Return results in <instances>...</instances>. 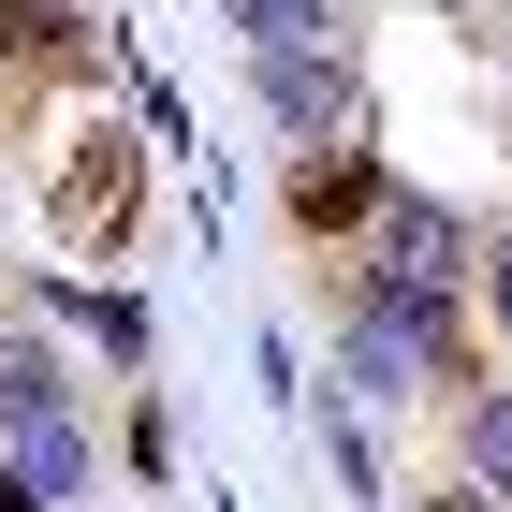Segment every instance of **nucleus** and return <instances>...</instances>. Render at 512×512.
Returning a JSON list of instances; mask_svg holds the SVG:
<instances>
[{
	"label": "nucleus",
	"mask_w": 512,
	"mask_h": 512,
	"mask_svg": "<svg viewBox=\"0 0 512 512\" xmlns=\"http://www.w3.org/2000/svg\"><path fill=\"white\" fill-rule=\"evenodd\" d=\"M249 88H264V118L293 147H352V118H366V88H352L337 44H278V59H249Z\"/></svg>",
	"instance_id": "obj_2"
},
{
	"label": "nucleus",
	"mask_w": 512,
	"mask_h": 512,
	"mask_svg": "<svg viewBox=\"0 0 512 512\" xmlns=\"http://www.w3.org/2000/svg\"><path fill=\"white\" fill-rule=\"evenodd\" d=\"M220 30H235L249 59H278V44H322L337 15H322V0H220Z\"/></svg>",
	"instance_id": "obj_9"
},
{
	"label": "nucleus",
	"mask_w": 512,
	"mask_h": 512,
	"mask_svg": "<svg viewBox=\"0 0 512 512\" xmlns=\"http://www.w3.org/2000/svg\"><path fill=\"white\" fill-rule=\"evenodd\" d=\"M0 44H15L30 74H74V44H88V15H74V0H0Z\"/></svg>",
	"instance_id": "obj_8"
},
{
	"label": "nucleus",
	"mask_w": 512,
	"mask_h": 512,
	"mask_svg": "<svg viewBox=\"0 0 512 512\" xmlns=\"http://www.w3.org/2000/svg\"><path fill=\"white\" fill-rule=\"evenodd\" d=\"M0 512H44V498H30V483H15V469H0Z\"/></svg>",
	"instance_id": "obj_14"
},
{
	"label": "nucleus",
	"mask_w": 512,
	"mask_h": 512,
	"mask_svg": "<svg viewBox=\"0 0 512 512\" xmlns=\"http://www.w3.org/2000/svg\"><path fill=\"white\" fill-rule=\"evenodd\" d=\"M0 469L30 483L44 512H59V498H88V425H74V410H59V425H30V439H15V454H0Z\"/></svg>",
	"instance_id": "obj_7"
},
{
	"label": "nucleus",
	"mask_w": 512,
	"mask_h": 512,
	"mask_svg": "<svg viewBox=\"0 0 512 512\" xmlns=\"http://www.w3.org/2000/svg\"><path fill=\"white\" fill-rule=\"evenodd\" d=\"M439 512H512V498H483V483H454V498H439Z\"/></svg>",
	"instance_id": "obj_13"
},
{
	"label": "nucleus",
	"mask_w": 512,
	"mask_h": 512,
	"mask_svg": "<svg viewBox=\"0 0 512 512\" xmlns=\"http://www.w3.org/2000/svg\"><path fill=\"white\" fill-rule=\"evenodd\" d=\"M454 454H469L483 498H512V381H469V395H454Z\"/></svg>",
	"instance_id": "obj_6"
},
{
	"label": "nucleus",
	"mask_w": 512,
	"mask_h": 512,
	"mask_svg": "<svg viewBox=\"0 0 512 512\" xmlns=\"http://www.w3.org/2000/svg\"><path fill=\"white\" fill-rule=\"evenodd\" d=\"M59 220H74L88 249H118V220H132V147L118 132H88V147L59 161Z\"/></svg>",
	"instance_id": "obj_4"
},
{
	"label": "nucleus",
	"mask_w": 512,
	"mask_h": 512,
	"mask_svg": "<svg viewBox=\"0 0 512 512\" xmlns=\"http://www.w3.org/2000/svg\"><path fill=\"white\" fill-rule=\"evenodd\" d=\"M366 249H381V264H366L381 293H454V278L483 264V235L439 191H381V205H366Z\"/></svg>",
	"instance_id": "obj_1"
},
{
	"label": "nucleus",
	"mask_w": 512,
	"mask_h": 512,
	"mask_svg": "<svg viewBox=\"0 0 512 512\" xmlns=\"http://www.w3.org/2000/svg\"><path fill=\"white\" fill-rule=\"evenodd\" d=\"M74 308H88V337H103V352H118V366L147 352V308H132V293H74Z\"/></svg>",
	"instance_id": "obj_11"
},
{
	"label": "nucleus",
	"mask_w": 512,
	"mask_h": 512,
	"mask_svg": "<svg viewBox=\"0 0 512 512\" xmlns=\"http://www.w3.org/2000/svg\"><path fill=\"white\" fill-rule=\"evenodd\" d=\"M469 278H483V308H498V322H512V235H498V249H483V264H469Z\"/></svg>",
	"instance_id": "obj_12"
},
{
	"label": "nucleus",
	"mask_w": 512,
	"mask_h": 512,
	"mask_svg": "<svg viewBox=\"0 0 512 512\" xmlns=\"http://www.w3.org/2000/svg\"><path fill=\"white\" fill-rule=\"evenodd\" d=\"M59 410H74V381H59V352H44L30 322H0V439L59 425Z\"/></svg>",
	"instance_id": "obj_5"
},
{
	"label": "nucleus",
	"mask_w": 512,
	"mask_h": 512,
	"mask_svg": "<svg viewBox=\"0 0 512 512\" xmlns=\"http://www.w3.org/2000/svg\"><path fill=\"white\" fill-rule=\"evenodd\" d=\"M395 176L366 147H293V176H278V205H293V220H308V235H366V205H381Z\"/></svg>",
	"instance_id": "obj_3"
},
{
	"label": "nucleus",
	"mask_w": 512,
	"mask_h": 512,
	"mask_svg": "<svg viewBox=\"0 0 512 512\" xmlns=\"http://www.w3.org/2000/svg\"><path fill=\"white\" fill-rule=\"evenodd\" d=\"M322 469L352 483V498H381V454H366V425H352V410H322Z\"/></svg>",
	"instance_id": "obj_10"
}]
</instances>
